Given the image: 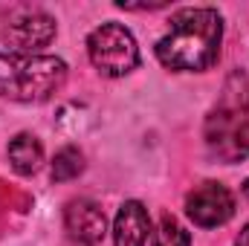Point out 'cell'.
<instances>
[{"instance_id": "1", "label": "cell", "mask_w": 249, "mask_h": 246, "mask_svg": "<svg viewBox=\"0 0 249 246\" xmlns=\"http://www.w3.org/2000/svg\"><path fill=\"white\" fill-rule=\"evenodd\" d=\"M223 18L217 9H180L157 41V58L174 72H203L220 55Z\"/></svg>"}, {"instance_id": "2", "label": "cell", "mask_w": 249, "mask_h": 246, "mask_svg": "<svg viewBox=\"0 0 249 246\" xmlns=\"http://www.w3.org/2000/svg\"><path fill=\"white\" fill-rule=\"evenodd\" d=\"M67 81V64L55 55L0 53V96L9 102H47Z\"/></svg>"}, {"instance_id": "3", "label": "cell", "mask_w": 249, "mask_h": 246, "mask_svg": "<svg viewBox=\"0 0 249 246\" xmlns=\"http://www.w3.org/2000/svg\"><path fill=\"white\" fill-rule=\"evenodd\" d=\"M203 139L206 148L214 159L235 165L249 157V99L232 96V90L226 87L223 102L206 116L203 127Z\"/></svg>"}, {"instance_id": "4", "label": "cell", "mask_w": 249, "mask_h": 246, "mask_svg": "<svg viewBox=\"0 0 249 246\" xmlns=\"http://www.w3.org/2000/svg\"><path fill=\"white\" fill-rule=\"evenodd\" d=\"M87 55L90 64L107 78H122L139 67L136 38L122 23H102L99 29H93L87 38Z\"/></svg>"}, {"instance_id": "5", "label": "cell", "mask_w": 249, "mask_h": 246, "mask_svg": "<svg viewBox=\"0 0 249 246\" xmlns=\"http://www.w3.org/2000/svg\"><path fill=\"white\" fill-rule=\"evenodd\" d=\"M186 214L188 220L200 229H217L232 220L235 214V197L223 183L206 180L186 197Z\"/></svg>"}, {"instance_id": "6", "label": "cell", "mask_w": 249, "mask_h": 246, "mask_svg": "<svg viewBox=\"0 0 249 246\" xmlns=\"http://www.w3.org/2000/svg\"><path fill=\"white\" fill-rule=\"evenodd\" d=\"M55 32H58V26H55L53 15H47L41 9H23L9 20L3 38L9 41L12 53L38 55V50H44L55 38Z\"/></svg>"}, {"instance_id": "7", "label": "cell", "mask_w": 249, "mask_h": 246, "mask_svg": "<svg viewBox=\"0 0 249 246\" xmlns=\"http://www.w3.org/2000/svg\"><path fill=\"white\" fill-rule=\"evenodd\" d=\"M64 229L75 244L96 246L107 235V217L96 200L78 197V200H70L64 209Z\"/></svg>"}, {"instance_id": "8", "label": "cell", "mask_w": 249, "mask_h": 246, "mask_svg": "<svg viewBox=\"0 0 249 246\" xmlns=\"http://www.w3.org/2000/svg\"><path fill=\"white\" fill-rule=\"evenodd\" d=\"M151 217L139 200H127L119 206L113 220V246H148Z\"/></svg>"}, {"instance_id": "9", "label": "cell", "mask_w": 249, "mask_h": 246, "mask_svg": "<svg viewBox=\"0 0 249 246\" xmlns=\"http://www.w3.org/2000/svg\"><path fill=\"white\" fill-rule=\"evenodd\" d=\"M9 162H12V168H15L20 177L35 174V171L44 165V145L38 142V136H32V133H18V136L9 142Z\"/></svg>"}, {"instance_id": "10", "label": "cell", "mask_w": 249, "mask_h": 246, "mask_svg": "<svg viewBox=\"0 0 249 246\" xmlns=\"http://www.w3.org/2000/svg\"><path fill=\"white\" fill-rule=\"evenodd\" d=\"M151 246H191L188 229L171 214H165L157 226V232L151 235Z\"/></svg>"}, {"instance_id": "11", "label": "cell", "mask_w": 249, "mask_h": 246, "mask_svg": "<svg viewBox=\"0 0 249 246\" xmlns=\"http://www.w3.org/2000/svg\"><path fill=\"white\" fill-rule=\"evenodd\" d=\"M84 171V157L78 148H61L53 159V180L55 183H67V180H75L78 174Z\"/></svg>"}, {"instance_id": "12", "label": "cell", "mask_w": 249, "mask_h": 246, "mask_svg": "<svg viewBox=\"0 0 249 246\" xmlns=\"http://www.w3.org/2000/svg\"><path fill=\"white\" fill-rule=\"evenodd\" d=\"M232 246H249V223L241 229V235L235 238V244H232Z\"/></svg>"}, {"instance_id": "13", "label": "cell", "mask_w": 249, "mask_h": 246, "mask_svg": "<svg viewBox=\"0 0 249 246\" xmlns=\"http://www.w3.org/2000/svg\"><path fill=\"white\" fill-rule=\"evenodd\" d=\"M244 197H247V200H249V180H247V183H244Z\"/></svg>"}]
</instances>
